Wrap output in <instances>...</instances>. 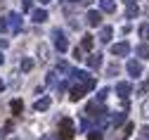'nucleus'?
Here are the masks:
<instances>
[{
	"instance_id": "nucleus-1",
	"label": "nucleus",
	"mask_w": 149,
	"mask_h": 140,
	"mask_svg": "<svg viewBox=\"0 0 149 140\" xmlns=\"http://www.w3.org/2000/svg\"><path fill=\"white\" fill-rule=\"evenodd\" d=\"M76 135V126L71 119H62L59 121V131H57V140H71Z\"/></svg>"
},
{
	"instance_id": "nucleus-25",
	"label": "nucleus",
	"mask_w": 149,
	"mask_h": 140,
	"mask_svg": "<svg viewBox=\"0 0 149 140\" xmlns=\"http://www.w3.org/2000/svg\"><path fill=\"white\" fill-rule=\"evenodd\" d=\"M140 36L142 38H149V24H142L140 26Z\"/></svg>"
},
{
	"instance_id": "nucleus-22",
	"label": "nucleus",
	"mask_w": 149,
	"mask_h": 140,
	"mask_svg": "<svg viewBox=\"0 0 149 140\" xmlns=\"http://www.w3.org/2000/svg\"><path fill=\"white\" fill-rule=\"evenodd\" d=\"M137 93H140V95H144V93H149V81H144V83H140V86H137Z\"/></svg>"
},
{
	"instance_id": "nucleus-34",
	"label": "nucleus",
	"mask_w": 149,
	"mask_h": 140,
	"mask_svg": "<svg viewBox=\"0 0 149 140\" xmlns=\"http://www.w3.org/2000/svg\"><path fill=\"white\" fill-rule=\"evenodd\" d=\"M73 3H78V0H73Z\"/></svg>"
},
{
	"instance_id": "nucleus-8",
	"label": "nucleus",
	"mask_w": 149,
	"mask_h": 140,
	"mask_svg": "<svg viewBox=\"0 0 149 140\" xmlns=\"http://www.w3.org/2000/svg\"><path fill=\"white\" fill-rule=\"evenodd\" d=\"M85 59H88V67H90V69H100V67H102V55H100V52H92V55H88Z\"/></svg>"
},
{
	"instance_id": "nucleus-33",
	"label": "nucleus",
	"mask_w": 149,
	"mask_h": 140,
	"mask_svg": "<svg viewBox=\"0 0 149 140\" xmlns=\"http://www.w3.org/2000/svg\"><path fill=\"white\" fill-rule=\"evenodd\" d=\"M3 62H5V57H3V52H0V64H3Z\"/></svg>"
},
{
	"instance_id": "nucleus-5",
	"label": "nucleus",
	"mask_w": 149,
	"mask_h": 140,
	"mask_svg": "<svg viewBox=\"0 0 149 140\" xmlns=\"http://www.w3.org/2000/svg\"><path fill=\"white\" fill-rule=\"evenodd\" d=\"M130 52V45L123 41V43H114V45H111V55H116V57H125Z\"/></svg>"
},
{
	"instance_id": "nucleus-21",
	"label": "nucleus",
	"mask_w": 149,
	"mask_h": 140,
	"mask_svg": "<svg viewBox=\"0 0 149 140\" xmlns=\"http://www.w3.org/2000/svg\"><path fill=\"white\" fill-rule=\"evenodd\" d=\"M88 140H104V138H102L100 131H90V133H88Z\"/></svg>"
},
{
	"instance_id": "nucleus-3",
	"label": "nucleus",
	"mask_w": 149,
	"mask_h": 140,
	"mask_svg": "<svg viewBox=\"0 0 149 140\" xmlns=\"http://www.w3.org/2000/svg\"><path fill=\"white\" fill-rule=\"evenodd\" d=\"M7 29H12V33H19L22 31V17L17 14V12L7 14Z\"/></svg>"
},
{
	"instance_id": "nucleus-9",
	"label": "nucleus",
	"mask_w": 149,
	"mask_h": 140,
	"mask_svg": "<svg viewBox=\"0 0 149 140\" xmlns=\"http://www.w3.org/2000/svg\"><path fill=\"white\" fill-rule=\"evenodd\" d=\"M85 93H88V88H85L83 83H78V86H73V88H71V100H73V102H78V100H81V97H83Z\"/></svg>"
},
{
	"instance_id": "nucleus-17",
	"label": "nucleus",
	"mask_w": 149,
	"mask_h": 140,
	"mask_svg": "<svg viewBox=\"0 0 149 140\" xmlns=\"http://www.w3.org/2000/svg\"><path fill=\"white\" fill-rule=\"evenodd\" d=\"M81 50H92V36H83V43H81Z\"/></svg>"
},
{
	"instance_id": "nucleus-16",
	"label": "nucleus",
	"mask_w": 149,
	"mask_h": 140,
	"mask_svg": "<svg viewBox=\"0 0 149 140\" xmlns=\"http://www.w3.org/2000/svg\"><path fill=\"white\" fill-rule=\"evenodd\" d=\"M135 52H137V57L147 59V57H149V45H147V43H140V45L135 48Z\"/></svg>"
},
{
	"instance_id": "nucleus-32",
	"label": "nucleus",
	"mask_w": 149,
	"mask_h": 140,
	"mask_svg": "<svg viewBox=\"0 0 149 140\" xmlns=\"http://www.w3.org/2000/svg\"><path fill=\"white\" fill-rule=\"evenodd\" d=\"M38 3H40V5H47V3H50V0H38Z\"/></svg>"
},
{
	"instance_id": "nucleus-30",
	"label": "nucleus",
	"mask_w": 149,
	"mask_h": 140,
	"mask_svg": "<svg viewBox=\"0 0 149 140\" xmlns=\"http://www.w3.org/2000/svg\"><path fill=\"white\" fill-rule=\"evenodd\" d=\"M73 57H76V59H85L83 57V50H73Z\"/></svg>"
},
{
	"instance_id": "nucleus-14",
	"label": "nucleus",
	"mask_w": 149,
	"mask_h": 140,
	"mask_svg": "<svg viewBox=\"0 0 149 140\" xmlns=\"http://www.w3.org/2000/svg\"><path fill=\"white\" fill-rule=\"evenodd\" d=\"M38 112H45V109H50V97H40V100H36V105H33Z\"/></svg>"
},
{
	"instance_id": "nucleus-4",
	"label": "nucleus",
	"mask_w": 149,
	"mask_h": 140,
	"mask_svg": "<svg viewBox=\"0 0 149 140\" xmlns=\"http://www.w3.org/2000/svg\"><path fill=\"white\" fill-rule=\"evenodd\" d=\"M114 90H116V95H118V97H123V100H125V97H128L130 93H133V86H130L128 81H118Z\"/></svg>"
},
{
	"instance_id": "nucleus-6",
	"label": "nucleus",
	"mask_w": 149,
	"mask_h": 140,
	"mask_svg": "<svg viewBox=\"0 0 149 140\" xmlns=\"http://www.w3.org/2000/svg\"><path fill=\"white\" fill-rule=\"evenodd\" d=\"M125 69H128V74L130 76H142V64H140V59H130V62L125 64Z\"/></svg>"
},
{
	"instance_id": "nucleus-29",
	"label": "nucleus",
	"mask_w": 149,
	"mask_h": 140,
	"mask_svg": "<svg viewBox=\"0 0 149 140\" xmlns=\"http://www.w3.org/2000/svg\"><path fill=\"white\" fill-rule=\"evenodd\" d=\"M54 76H57V74H52V71L47 74V86H54V81H57V78H54Z\"/></svg>"
},
{
	"instance_id": "nucleus-18",
	"label": "nucleus",
	"mask_w": 149,
	"mask_h": 140,
	"mask_svg": "<svg viewBox=\"0 0 149 140\" xmlns=\"http://www.w3.org/2000/svg\"><path fill=\"white\" fill-rule=\"evenodd\" d=\"M140 112H142V116H144L147 121H149V97H147L144 102H142V107H140Z\"/></svg>"
},
{
	"instance_id": "nucleus-15",
	"label": "nucleus",
	"mask_w": 149,
	"mask_h": 140,
	"mask_svg": "<svg viewBox=\"0 0 149 140\" xmlns=\"http://www.w3.org/2000/svg\"><path fill=\"white\" fill-rule=\"evenodd\" d=\"M10 109H12V114H14V116H19V114L24 112V102H22V100H14V102L10 105Z\"/></svg>"
},
{
	"instance_id": "nucleus-10",
	"label": "nucleus",
	"mask_w": 149,
	"mask_h": 140,
	"mask_svg": "<svg viewBox=\"0 0 149 140\" xmlns=\"http://www.w3.org/2000/svg\"><path fill=\"white\" fill-rule=\"evenodd\" d=\"M114 10H116V0H100V12L111 14Z\"/></svg>"
},
{
	"instance_id": "nucleus-26",
	"label": "nucleus",
	"mask_w": 149,
	"mask_h": 140,
	"mask_svg": "<svg viewBox=\"0 0 149 140\" xmlns=\"http://www.w3.org/2000/svg\"><path fill=\"white\" fill-rule=\"evenodd\" d=\"M130 131H133V121H125V126H123V135L128 138V135H130Z\"/></svg>"
},
{
	"instance_id": "nucleus-2",
	"label": "nucleus",
	"mask_w": 149,
	"mask_h": 140,
	"mask_svg": "<svg viewBox=\"0 0 149 140\" xmlns=\"http://www.w3.org/2000/svg\"><path fill=\"white\" fill-rule=\"evenodd\" d=\"M52 38H54V48H57L59 52H69V41H66V36H64L62 29H54Z\"/></svg>"
},
{
	"instance_id": "nucleus-23",
	"label": "nucleus",
	"mask_w": 149,
	"mask_h": 140,
	"mask_svg": "<svg viewBox=\"0 0 149 140\" xmlns=\"http://www.w3.org/2000/svg\"><path fill=\"white\" fill-rule=\"evenodd\" d=\"M38 55H40V62H45V59H47V57H45V55H47V45H40V48H38Z\"/></svg>"
},
{
	"instance_id": "nucleus-7",
	"label": "nucleus",
	"mask_w": 149,
	"mask_h": 140,
	"mask_svg": "<svg viewBox=\"0 0 149 140\" xmlns=\"http://www.w3.org/2000/svg\"><path fill=\"white\" fill-rule=\"evenodd\" d=\"M88 24H90V26H102V12L90 10V12H88Z\"/></svg>"
},
{
	"instance_id": "nucleus-31",
	"label": "nucleus",
	"mask_w": 149,
	"mask_h": 140,
	"mask_svg": "<svg viewBox=\"0 0 149 140\" xmlns=\"http://www.w3.org/2000/svg\"><path fill=\"white\" fill-rule=\"evenodd\" d=\"M5 90V81H3V78H0V93H3Z\"/></svg>"
},
{
	"instance_id": "nucleus-24",
	"label": "nucleus",
	"mask_w": 149,
	"mask_h": 140,
	"mask_svg": "<svg viewBox=\"0 0 149 140\" xmlns=\"http://www.w3.org/2000/svg\"><path fill=\"white\" fill-rule=\"evenodd\" d=\"M107 95H109V88H102V90L97 93V100H100V102H104V100H107Z\"/></svg>"
},
{
	"instance_id": "nucleus-13",
	"label": "nucleus",
	"mask_w": 149,
	"mask_h": 140,
	"mask_svg": "<svg viewBox=\"0 0 149 140\" xmlns=\"http://www.w3.org/2000/svg\"><path fill=\"white\" fill-rule=\"evenodd\" d=\"M111 36H114V29H111V26H102V31H100V41H102V43H109Z\"/></svg>"
},
{
	"instance_id": "nucleus-11",
	"label": "nucleus",
	"mask_w": 149,
	"mask_h": 140,
	"mask_svg": "<svg viewBox=\"0 0 149 140\" xmlns=\"http://www.w3.org/2000/svg\"><path fill=\"white\" fill-rule=\"evenodd\" d=\"M137 14H140V7H137V5L133 3V0H128V7H125V17H128V19H135Z\"/></svg>"
},
{
	"instance_id": "nucleus-27",
	"label": "nucleus",
	"mask_w": 149,
	"mask_h": 140,
	"mask_svg": "<svg viewBox=\"0 0 149 140\" xmlns=\"http://www.w3.org/2000/svg\"><path fill=\"white\" fill-rule=\"evenodd\" d=\"M5 31H7V17L0 19V33H5Z\"/></svg>"
},
{
	"instance_id": "nucleus-20",
	"label": "nucleus",
	"mask_w": 149,
	"mask_h": 140,
	"mask_svg": "<svg viewBox=\"0 0 149 140\" xmlns=\"http://www.w3.org/2000/svg\"><path fill=\"white\" fill-rule=\"evenodd\" d=\"M31 69H33V62H31L29 57H24L22 59V71H31Z\"/></svg>"
},
{
	"instance_id": "nucleus-19",
	"label": "nucleus",
	"mask_w": 149,
	"mask_h": 140,
	"mask_svg": "<svg viewBox=\"0 0 149 140\" xmlns=\"http://www.w3.org/2000/svg\"><path fill=\"white\" fill-rule=\"evenodd\" d=\"M123 121H125V114H121V112L114 114V119H111V124H114V126H121Z\"/></svg>"
},
{
	"instance_id": "nucleus-12",
	"label": "nucleus",
	"mask_w": 149,
	"mask_h": 140,
	"mask_svg": "<svg viewBox=\"0 0 149 140\" xmlns=\"http://www.w3.org/2000/svg\"><path fill=\"white\" fill-rule=\"evenodd\" d=\"M31 19H33L36 24H43L45 19H47V12H45V10H33V12H31Z\"/></svg>"
},
{
	"instance_id": "nucleus-28",
	"label": "nucleus",
	"mask_w": 149,
	"mask_h": 140,
	"mask_svg": "<svg viewBox=\"0 0 149 140\" xmlns=\"http://www.w3.org/2000/svg\"><path fill=\"white\" fill-rule=\"evenodd\" d=\"M140 133H142V140H149V126H142Z\"/></svg>"
}]
</instances>
